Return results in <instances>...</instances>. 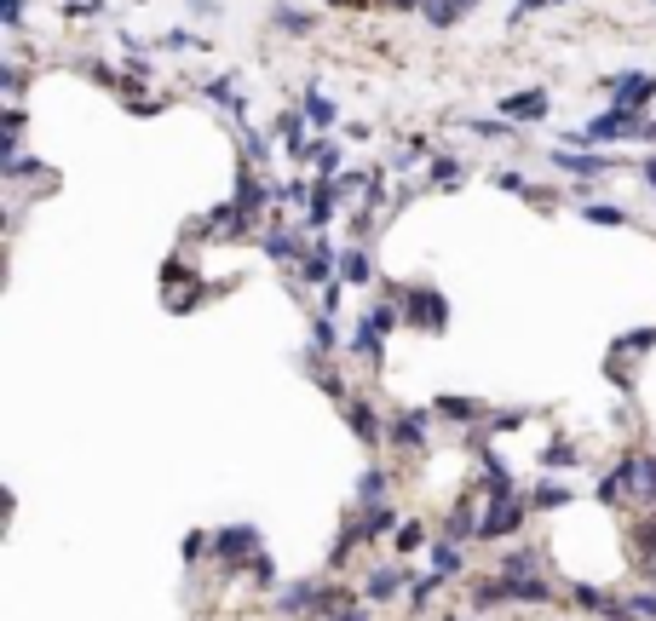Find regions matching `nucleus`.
<instances>
[{
    "label": "nucleus",
    "mask_w": 656,
    "mask_h": 621,
    "mask_svg": "<svg viewBox=\"0 0 656 621\" xmlns=\"http://www.w3.org/2000/svg\"><path fill=\"white\" fill-rule=\"evenodd\" d=\"M570 598H576L582 610H593V616H605L610 604H616V598H610L605 587H593V581H576V587H570Z\"/></svg>",
    "instance_id": "nucleus-29"
},
{
    "label": "nucleus",
    "mask_w": 656,
    "mask_h": 621,
    "mask_svg": "<svg viewBox=\"0 0 656 621\" xmlns=\"http://www.w3.org/2000/svg\"><path fill=\"white\" fill-rule=\"evenodd\" d=\"M547 87H524V92H507L495 110H501V121H513V127H536V121H547Z\"/></svg>",
    "instance_id": "nucleus-7"
},
{
    "label": "nucleus",
    "mask_w": 656,
    "mask_h": 621,
    "mask_svg": "<svg viewBox=\"0 0 656 621\" xmlns=\"http://www.w3.org/2000/svg\"><path fill=\"white\" fill-rule=\"evenodd\" d=\"M628 604H633V616L639 621H656V587H633Z\"/></svg>",
    "instance_id": "nucleus-34"
},
{
    "label": "nucleus",
    "mask_w": 656,
    "mask_h": 621,
    "mask_svg": "<svg viewBox=\"0 0 656 621\" xmlns=\"http://www.w3.org/2000/svg\"><path fill=\"white\" fill-rule=\"evenodd\" d=\"M461 570H467V541H455V535H444V541L432 547V575H444V581H455Z\"/></svg>",
    "instance_id": "nucleus-18"
},
{
    "label": "nucleus",
    "mask_w": 656,
    "mask_h": 621,
    "mask_svg": "<svg viewBox=\"0 0 656 621\" xmlns=\"http://www.w3.org/2000/svg\"><path fill=\"white\" fill-rule=\"evenodd\" d=\"M403 305V322L421 328V334H444L449 328V299L432 288V282H415V288H392Z\"/></svg>",
    "instance_id": "nucleus-2"
},
{
    "label": "nucleus",
    "mask_w": 656,
    "mask_h": 621,
    "mask_svg": "<svg viewBox=\"0 0 656 621\" xmlns=\"http://www.w3.org/2000/svg\"><path fill=\"white\" fill-rule=\"evenodd\" d=\"M570 501H576V489H564V483H553V478H547L536 495H530V506H536V512H559V506H570Z\"/></svg>",
    "instance_id": "nucleus-26"
},
{
    "label": "nucleus",
    "mask_w": 656,
    "mask_h": 621,
    "mask_svg": "<svg viewBox=\"0 0 656 621\" xmlns=\"http://www.w3.org/2000/svg\"><path fill=\"white\" fill-rule=\"evenodd\" d=\"M547 466H576V443H547Z\"/></svg>",
    "instance_id": "nucleus-36"
},
{
    "label": "nucleus",
    "mask_w": 656,
    "mask_h": 621,
    "mask_svg": "<svg viewBox=\"0 0 656 621\" xmlns=\"http://www.w3.org/2000/svg\"><path fill=\"white\" fill-rule=\"evenodd\" d=\"M340 276V253H334V242H311L300 259V288H328Z\"/></svg>",
    "instance_id": "nucleus-11"
},
{
    "label": "nucleus",
    "mask_w": 656,
    "mask_h": 621,
    "mask_svg": "<svg viewBox=\"0 0 656 621\" xmlns=\"http://www.w3.org/2000/svg\"><path fill=\"white\" fill-rule=\"evenodd\" d=\"M340 282H346V288H369V282H375V253H369V242H357V248L340 253Z\"/></svg>",
    "instance_id": "nucleus-16"
},
{
    "label": "nucleus",
    "mask_w": 656,
    "mask_h": 621,
    "mask_svg": "<svg viewBox=\"0 0 656 621\" xmlns=\"http://www.w3.org/2000/svg\"><path fill=\"white\" fill-rule=\"evenodd\" d=\"M444 621H461V616H444Z\"/></svg>",
    "instance_id": "nucleus-42"
},
{
    "label": "nucleus",
    "mask_w": 656,
    "mask_h": 621,
    "mask_svg": "<svg viewBox=\"0 0 656 621\" xmlns=\"http://www.w3.org/2000/svg\"><path fill=\"white\" fill-rule=\"evenodd\" d=\"M305 127H311V121H305V110H282L271 133H277L282 144H288V156H300L305 144H311V133H305Z\"/></svg>",
    "instance_id": "nucleus-19"
},
{
    "label": "nucleus",
    "mask_w": 656,
    "mask_h": 621,
    "mask_svg": "<svg viewBox=\"0 0 656 621\" xmlns=\"http://www.w3.org/2000/svg\"><path fill=\"white\" fill-rule=\"evenodd\" d=\"M271 23H277L282 35H311V29H317V18H311L305 6H277V18Z\"/></svg>",
    "instance_id": "nucleus-27"
},
{
    "label": "nucleus",
    "mask_w": 656,
    "mask_h": 621,
    "mask_svg": "<svg viewBox=\"0 0 656 621\" xmlns=\"http://www.w3.org/2000/svg\"><path fill=\"white\" fill-rule=\"evenodd\" d=\"M432 184H467V161L438 156V161H432Z\"/></svg>",
    "instance_id": "nucleus-32"
},
{
    "label": "nucleus",
    "mask_w": 656,
    "mask_h": 621,
    "mask_svg": "<svg viewBox=\"0 0 656 621\" xmlns=\"http://www.w3.org/2000/svg\"><path fill=\"white\" fill-rule=\"evenodd\" d=\"M248 575H254L259 587H277V564H271V558H265V552H259L254 564H248Z\"/></svg>",
    "instance_id": "nucleus-35"
},
{
    "label": "nucleus",
    "mask_w": 656,
    "mask_h": 621,
    "mask_svg": "<svg viewBox=\"0 0 656 621\" xmlns=\"http://www.w3.org/2000/svg\"><path fill=\"white\" fill-rule=\"evenodd\" d=\"M495 575H513V581H524V575H541V552H536V547H513V552H501Z\"/></svg>",
    "instance_id": "nucleus-21"
},
{
    "label": "nucleus",
    "mask_w": 656,
    "mask_h": 621,
    "mask_svg": "<svg viewBox=\"0 0 656 621\" xmlns=\"http://www.w3.org/2000/svg\"><path fill=\"white\" fill-rule=\"evenodd\" d=\"M300 110H305V121H311V127H317V133H328V127H334V121H340V104H334V98H328L323 87H305Z\"/></svg>",
    "instance_id": "nucleus-17"
},
{
    "label": "nucleus",
    "mask_w": 656,
    "mask_h": 621,
    "mask_svg": "<svg viewBox=\"0 0 656 621\" xmlns=\"http://www.w3.org/2000/svg\"><path fill=\"white\" fill-rule=\"evenodd\" d=\"M547 161L576 173V179H605V173L622 167V156H605V150H547Z\"/></svg>",
    "instance_id": "nucleus-8"
},
{
    "label": "nucleus",
    "mask_w": 656,
    "mask_h": 621,
    "mask_svg": "<svg viewBox=\"0 0 656 621\" xmlns=\"http://www.w3.org/2000/svg\"><path fill=\"white\" fill-rule=\"evenodd\" d=\"M386 466H369V472H363V478H357V501L363 506H375V501H386Z\"/></svg>",
    "instance_id": "nucleus-28"
},
{
    "label": "nucleus",
    "mask_w": 656,
    "mask_h": 621,
    "mask_svg": "<svg viewBox=\"0 0 656 621\" xmlns=\"http://www.w3.org/2000/svg\"><path fill=\"white\" fill-rule=\"evenodd\" d=\"M346 426H352L357 443H386V414L369 397H346Z\"/></svg>",
    "instance_id": "nucleus-12"
},
{
    "label": "nucleus",
    "mask_w": 656,
    "mask_h": 621,
    "mask_svg": "<svg viewBox=\"0 0 656 621\" xmlns=\"http://www.w3.org/2000/svg\"><path fill=\"white\" fill-rule=\"evenodd\" d=\"M305 248H311V242H305L300 230H282V225L259 236V253H265V259H277V265H300Z\"/></svg>",
    "instance_id": "nucleus-13"
},
{
    "label": "nucleus",
    "mask_w": 656,
    "mask_h": 621,
    "mask_svg": "<svg viewBox=\"0 0 656 621\" xmlns=\"http://www.w3.org/2000/svg\"><path fill=\"white\" fill-rule=\"evenodd\" d=\"M328 621H369V604H363V598H346V604H340Z\"/></svg>",
    "instance_id": "nucleus-37"
},
{
    "label": "nucleus",
    "mask_w": 656,
    "mask_h": 621,
    "mask_svg": "<svg viewBox=\"0 0 656 621\" xmlns=\"http://www.w3.org/2000/svg\"><path fill=\"white\" fill-rule=\"evenodd\" d=\"M484 495H490V501H495V495H518V478L495 455H484Z\"/></svg>",
    "instance_id": "nucleus-23"
},
{
    "label": "nucleus",
    "mask_w": 656,
    "mask_h": 621,
    "mask_svg": "<svg viewBox=\"0 0 656 621\" xmlns=\"http://www.w3.org/2000/svg\"><path fill=\"white\" fill-rule=\"evenodd\" d=\"M398 322H403V305H398V294H386L380 305H369V311L357 317L346 351H352V357H363V363H380V357H386V334H392Z\"/></svg>",
    "instance_id": "nucleus-1"
},
{
    "label": "nucleus",
    "mask_w": 656,
    "mask_h": 621,
    "mask_svg": "<svg viewBox=\"0 0 656 621\" xmlns=\"http://www.w3.org/2000/svg\"><path fill=\"white\" fill-rule=\"evenodd\" d=\"M478 524H484V512H472V506L461 501V506L444 518V535H455V541H478Z\"/></svg>",
    "instance_id": "nucleus-22"
},
{
    "label": "nucleus",
    "mask_w": 656,
    "mask_h": 621,
    "mask_svg": "<svg viewBox=\"0 0 656 621\" xmlns=\"http://www.w3.org/2000/svg\"><path fill=\"white\" fill-rule=\"evenodd\" d=\"M599 87L610 92V104L645 115V110H651V98H656V75H651V69H622V75H605Z\"/></svg>",
    "instance_id": "nucleus-4"
},
{
    "label": "nucleus",
    "mask_w": 656,
    "mask_h": 621,
    "mask_svg": "<svg viewBox=\"0 0 656 621\" xmlns=\"http://www.w3.org/2000/svg\"><path fill=\"white\" fill-rule=\"evenodd\" d=\"M639 179H645V190L656 196V156H645V161H639Z\"/></svg>",
    "instance_id": "nucleus-41"
},
{
    "label": "nucleus",
    "mask_w": 656,
    "mask_h": 621,
    "mask_svg": "<svg viewBox=\"0 0 656 621\" xmlns=\"http://www.w3.org/2000/svg\"><path fill=\"white\" fill-rule=\"evenodd\" d=\"M495 190H513V196H536V184L524 179L518 167H501V173H495Z\"/></svg>",
    "instance_id": "nucleus-33"
},
{
    "label": "nucleus",
    "mask_w": 656,
    "mask_h": 621,
    "mask_svg": "<svg viewBox=\"0 0 656 621\" xmlns=\"http://www.w3.org/2000/svg\"><path fill=\"white\" fill-rule=\"evenodd\" d=\"M340 202H346V190H340V179H311V202H305V225L323 230L340 219Z\"/></svg>",
    "instance_id": "nucleus-10"
},
{
    "label": "nucleus",
    "mask_w": 656,
    "mask_h": 621,
    "mask_svg": "<svg viewBox=\"0 0 656 621\" xmlns=\"http://www.w3.org/2000/svg\"><path fill=\"white\" fill-rule=\"evenodd\" d=\"M300 161L317 173V179H340V173H346V144L328 138V133H311V144L300 150Z\"/></svg>",
    "instance_id": "nucleus-9"
},
{
    "label": "nucleus",
    "mask_w": 656,
    "mask_h": 621,
    "mask_svg": "<svg viewBox=\"0 0 656 621\" xmlns=\"http://www.w3.org/2000/svg\"><path fill=\"white\" fill-rule=\"evenodd\" d=\"M398 506L392 501H375V506H363V535H369V541H380V535H398Z\"/></svg>",
    "instance_id": "nucleus-20"
},
{
    "label": "nucleus",
    "mask_w": 656,
    "mask_h": 621,
    "mask_svg": "<svg viewBox=\"0 0 656 621\" xmlns=\"http://www.w3.org/2000/svg\"><path fill=\"white\" fill-rule=\"evenodd\" d=\"M259 552H265V541H259V529L254 524H231V529H219V535H213V558H219V564H225V570H248V564H254Z\"/></svg>",
    "instance_id": "nucleus-3"
},
{
    "label": "nucleus",
    "mask_w": 656,
    "mask_h": 621,
    "mask_svg": "<svg viewBox=\"0 0 656 621\" xmlns=\"http://www.w3.org/2000/svg\"><path fill=\"white\" fill-rule=\"evenodd\" d=\"M0 23L6 29H24V0H0Z\"/></svg>",
    "instance_id": "nucleus-39"
},
{
    "label": "nucleus",
    "mask_w": 656,
    "mask_h": 621,
    "mask_svg": "<svg viewBox=\"0 0 656 621\" xmlns=\"http://www.w3.org/2000/svg\"><path fill=\"white\" fill-rule=\"evenodd\" d=\"M375 6H386V12H421L426 0H375Z\"/></svg>",
    "instance_id": "nucleus-40"
},
{
    "label": "nucleus",
    "mask_w": 656,
    "mask_h": 621,
    "mask_svg": "<svg viewBox=\"0 0 656 621\" xmlns=\"http://www.w3.org/2000/svg\"><path fill=\"white\" fill-rule=\"evenodd\" d=\"M426 437H432V409H398L392 420H386V443L403 449V455L426 449Z\"/></svg>",
    "instance_id": "nucleus-6"
},
{
    "label": "nucleus",
    "mask_w": 656,
    "mask_h": 621,
    "mask_svg": "<svg viewBox=\"0 0 656 621\" xmlns=\"http://www.w3.org/2000/svg\"><path fill=\"white\" fill-rule=\"evenodd\" d=\"M317 351H340V328H334V317H328V311H317V317H311V357H317Z\"/></svg>",
    "instance_id": "nucleus-25"
},
{
    "label": "nucleus",
    "mask_w": 656,
    "mask_h": 621,
    "mask_svg": "<svg viewBox=\"0 0 656 621\" xmlns=\"http://www.w3.org/2000/svg\"><path fill=\"white\" fill-rule=\"evenodd\" d=\"M432 414H438V420H455V426H484V420H490V409H484L478 397H455V391H449V397H438V403H432Z\"/></svg>",
    "instance_id": "nucleus-14"
},
{
    "label": "nucleus",
    "mask_w": 656,
    "mask_h": 621,
    "mask_svg": "<svg viewBox=\"0 0 656 621\" xmlns=\"http://www.w3.org/2000/svg\"><path fill=\"white\" fill-rule=\"evenodd\" d=\"M392 541H398V552H421L426 547V524H421V518H403Z\"/></svg>",
    "instance_id": "nucleus-30"
},
{
    "label": "nucleus",
    "mask_w": 656,
    "mask_h": 621,
    "mask_svg": "<svg viewBox=\"0 0 656 621\" xmlns=\"http://www.w3.org/2000/svg\"><path fill=\"white\" fill-rule=\"evenodd\" d=\"M162 46H167V52H190V46H202V41H196L190 29H167V35H162Z\"/></svg>",
    "instance_id": "nucleus-38"
},
{
    "label": "nucleus",
    "mask_w": 656,
    "mask_h": 621,
    "mask_svg": "<svg viewBox=\"0 0 656 621\" xmlns=\"http://www.w3.org/2000/svg\"><path fill=\"white\" fill-rule=\"evenodd\" d=\"M530 518V501H518V495H495L484 506V524H478V541H501V535H518Z\"/></svg>",
    "instance_id": "nucleus-5"
},
{
    "label": "nucleus",
    "mask_w": 656,
    "mask_h": 621,
    "mask_svg": "<svg viewBox=\"0 0 656 621\" xmlns=\"http://www.w3.org/2000/svg\"><path fill=\"white\" fill-rule=\"evenodd\" d=\"M403 587H409V570H398V564H375L369 581H363V598H369V604H386V598L403 593Z\"/></svg>",
    "instance_id": "nucleus-15"
},
{
    "label": "nucleus",
    "mask_w": 656,
    "mask_h": 621,
    "mask_svg": "<svg viewBox=\"0 0 656 621\" xmlns=\"http://www.w3.org/2000/svg\"><path fill=\"white\" fill-rule=\"evenodd\" d=\"M651 345H656V328H633V334H622V340L610 345V363H628V357L651 351Z\"/></svg>",
    "instance_id": "nucleus-24"
},
{
    "label": "nucleus",
    "mask_w": 656,
    "mask_h": 621,
    "mask_svg": "<svg viewBox=\"0 0 656 621\" xmlns=\"http://www.w3.org/2000/svg\"><path fill=\"white\" fill-rule=\"evenodd\" d=\"M582 219L587 225H628V213L610 207V202H582Z\"/></svg>",
    "instance_id": "nucleus-31"
}]
</instances>
